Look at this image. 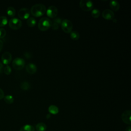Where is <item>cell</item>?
<instances>
[{
	"label": "cell",
	"instance_id": "15",
	"mask_svg": "<svg viewBox=\"0 0 131 131\" xmlns=\"http://www.w3.org/2000/svg\"><path fill=\"white\" fill-rule=\"evenodd\" d=\"M37 131H45L47 129L46 124L43 122L37 123L35 126V128Z\"/></svg>",
	"mask_w": 131,
	"mask_h": 131
},
{
	"label": "cell",
	"instance_id": "26",
	"mask_svg": "<svg viewBox=\"0 0 131 131\" xmlns=\"http://www.w3.org/2000/svg\"><path fill=\"white\" fill-rule=\"evenodd\" d=\"M6 35V30L2 28H0V38H4Z\"/></svg>",
	"mask_w": 131,
	"mask_h": 131
},
{
	"label": "cell",
	"instance_id": "2",
	"mask_svg": "<svg viewBox=\"0 0 131 131\" xmlns=\"http://www.w3.org/2000/svg\"><path fill=\"white\" fill-rule=\"evenodd\" d=\"M51 20L47 17L41 18L38 23V28L42 31H45L48 30L51 26Z\"/></svg>",
	"mask_w": 131,
	"mask_h": 131
},
{
	"label": "cell",
	"instance_id": "8",
	"mask_svg": "<svg viewBox=\"0 0 131 131\" xmlns=\"http://www.w3.org/2000/svg\"><path fill=\"white\" fill-rule=\"evenodd\" d=\"M58 14V9L54 6H51L48 7L47 10V15L50 18H55Z\"/></svg>",
	"mask_w": 131,
	"mask_h": 131
},
{
	"label": "cell",
	"instance_id": "27",
	"mask_svg": "<svg viewBox=\"0 0 131 131\" xmlns=\"http://www.w3.org/2000/svg\"><path fill=\"white\" fill-rule=\"evenodd\" d=\"M4 97V93L2 89L0 88V100L2 99Z\"/></svg>",
	"mask_w": 131,
	"mask_h": 131
},
{
	"label": "cell",
	"instance_id": "1",
	"mask_svg": "<svg viewBox=\"0 0 131 131\" xmlns=\"http://www.w3.org/2000/svg\"><path fill=\"white\" fill-rule=\"evenodd\" d=\"M46 11V6L40 3L34 5L31 8L30 13L35 17H40L42 16Z\"/></svg>",
	"mask_w": 131,
	"mask_h": 131
},
{
	"label": "cell",
	"instance_id": "14",
	"mask_svg": "<svg viewBox=\"0 0 131 131\" xmlns=\"http://www.w3.org/2000/svg\"><path fill=\"white\" fill-rule=\"evenodd\" d=\"M61 19L59 17H57L55 18L53 21L52 22L51 26L52 28L54 30H57L59 28V25H61Z\"/></svg>",
	"mask_w": 131,
	"mask_h": 131
},
{
	"label": "cell",
	"instance_id": "24",
	"mask_svg": "<svg viewBox=\"0 0 131 131\" xmlns=\"http://www.w3.org/2000/svg\"><path fill=\"white\" fill-rule=\"evenodd\" d=\"M100 11L97 9H94L91 12V15L94 18H98L100 16Z\"/></svg>",
	"mask_w": 131,
	"mask_h": 131
},
{
	"label": "cell",
	"instance_id": "28",
	"mask_svg": "<svg viewBox=\"0 0 131 131\" xmlns=\"http://www.w3.org/2000/svg\"><path fill=\"white\" fill-rule=\"evenodd\" d=\"M3 47V42L0 39V52L1 51Z\"/></svg>",
	"mask_w": 131,
	"mask_h": 131
},
{
	"label": "cell",
	"instance_id": "22",
	"mask_svg": "<svg viewBox=\"0 0 131 131\" xmlns=\"http://www.w3.org/2000/svg\"><path fill=\"white\" fill-rule=\"evenodd\" d=\"M4 99L5 102L7 103V104H11L14 101V98L11 95H6L4 96Z\"/></svg>",
	"mask_w": 131,
	"mask_h": 131
},
{
	"label": "cell",
	"instance_id": "25",
	"mask_svg": "<svg viewBox=\"0 0 131 131\" xmlns=\"http://www.w3.org/2000/svg\"><path fill=\"white\" fill-rule=\"evenodd\" d=\"M4 72L6 75H10L11 73V67L8 65L6 66L4 68Z\"/></svg>",
	"mask_w": 131,
	"mask_h": 131
},
{
	"label": "cell",
	"instance_id": "5",
	"mask_svg": "<svg viewBox=\"0 0 131 131\" xmlns=\"http://www.w3.org/2000/svg\"><path fill=\"white\" fill-rule=\"evenodd\" d=\"M25 60L20 57L15 58L12 62V66L14 69L17 70H21L25 66Z\"/></svg>",
	"mask_w": 131,
	"mask_h": 131
},
{
	"label": "cell",
	"instance_id": "21",
	"mask_svg": "<svg viewBox=\"0 0 131 131\" xmlns=\"http://www.w3.org/2000/svg\"><path fill=\"white\" fill-rule=\"evenodd\" d=\"M20 88L22 90H23L24 91H27V90H28V89H30V84L28 81H23L21 83Z\"/></svg>",
	"mask_w": 131,
	"mask_h": 131
},
{
	"label": "cell",
	"instance_id": "12",
	"mask_svg": "<svg viewBox=\"0 0 131 131\" xmlns=\"http://www.w3.org/2000/svg\"><path fill=\"white\" fill-rule=\"evenodd\" d=\"M27 72L30 74H34L37 71V67L34 63H29L26 67Z\"/></svg>",
	"mask_w": 131,
	"mask_h": 131
},
{
	"label": "cell",
	"instance_id": "30",
	"mask_svg": "<svg viewBox=\"0 0 131 131\" xmlns=\"http://www.w3.org/2000/svg\"><path fill=\"white\" fill-rule=\"evenodd\" d=\"M125 131H131V126H128L126 128Z\"/></svg>",
	"mask_w": 131,
	"mask_h": 131
},
{
	"label": "cell",
	"instance_id": "6",
	"mask_svg": "<svg viewBox=\"0 0 131 131\" xmlns=\"http://www.w3.org/2000/svg\"><path fill=\"white\" fill-rule=\"evenodd\" d=\"M9 26L13 30H18L22 26L21 21L17 18H12L10 19L8 23Z\"/></svg>",
	"mask_w": 131,
	"mask_h": 131
},
{
	"label": "cell",
	"instance_id": "29",
	"mask_svg": "<svg viewBox=\"0 0 131 131\" xmlns=\"http://www.w3.org/2000/svg\"><path fill=\"white\" fill-rule=\"evenodd\" d=\"M3 68V64L0 62V73L2 72V70Z\"/></svg>",
	"mask_w": 131,
	"mask_h": 131
},
{
	"label": "cell",
	"instance_id": "7",
	"mask_svg": "<svg viewBox=\"0 0 131 131\" xmlns=\"http://www.w3.org/2000/svg\"><path fill=\"white\" fill-rule=\"evenodd\" d=\"M30 15V10L27 8H21L18 12V17L21 19H28Z\"/></svg>",
	"mask_w": 131,
	"mask_h": 131
},
{
	"label": "cell",
	"instance_id": "20",
	"mask_svg": "<svg viewBox=\"0 0 131 131\" xmlns=\"http://www.w3.org/2000/svg\"><path fill=\"white\" fill-rule=\"evenodd\" d=\"M7 13L10 17H13L15 15V10L12 7H9L7 9Z\"/></svg>",
	"mask_w": 131,
	"mask_h": 131
},
{
	"label": "cell",
	"instance_id": "16",
	"mask_svg": "<svg viewBox=\"0 0 131 131\" xmlns=\"http://www.w3.org/2000/svg\"><path fill=\"white\" fill-rule=\"evenodd\" d=\"M48 111L52 114L56 115L59 112V109L57 106L55 105H51L48 107Z\"/></svg>",
	"mask_w": 131,
	"mask_h": 131
},
{
	"label": "cell",
	"instance_id": "11",
	"mask_svg": "<svg viewBox=\"0 0 131 131\" xmlns=\"http://www.w3.org/2000/svg\"><path fill=\"white\" fill-rule=\"evenodd\" d=\"M1 59L4 64L7 65L9 64L12 60V55L11 53L8 52H5L2 54Z\"/></svg>",
	"mask_w": 131,
	"mask_h": 131
},
{
	"label": "cell",
	"instance_id": "4",
	"mask_svg": "<svg viewBox=\"0 0 131 131\" xmlns=\"http://www.w3.org/2000/svg\"><path fill=\"white\" fill-rule=\"evenodd\" d=\"M80 7L85 11L91 10L94 7L93 2L90 0H81L79 2Z\"/></svg>",
	"mask_w": 131,
	"mask_h": 131
},
{
	"label": "cell",
	"instance_id": "23",
	"mask_svg": "<svg viewBox=\"0 0 131 131\" xmlns=\"http://www.w3.org/2000/svg\"><path fill=\"white\" fill-rule=\"evenodd\" d=\"M8 23V19L5 16H0V27H4Z\"/></svg>",
	"mask_w": 131,
	"mask_h": 131
},
{
	"label": "cell",
	"instance_id": "13",
	"mask_svg": "<svg viewBox=\"0 0 131 131\" xmlns=\"http://www.w3.org/2000/svg\"><path fill=\"white\" fill-rule=\"evenodd\" d=\"M110 7L112 10L117 11L120 9V4L116 0H111L110 2Z\"/></svg>",
	"mask_w": 131,
	"mask_h": 131
},
{
	"label": "cell",
	"instance_id": "18",
	"mask_svg": "<svg viewBox=\"0 0 131 131\" xmlns=\"http://www.w3.org/2000/svg\"><path fill=\"white\" fill-rule=\"evenodd\" d=\"M27 24L29 27H33L35 26L36 24V20L34 17H30L27 19Z\"/></svg>",
	"mask_w": 131,
	"mask_h": 131
},
{
	"label": "cell",
	"instance_id": "3",
	"mask_svg": "<svg viewBox=\"0 0 131 131\" xmlns=\"http://www.w3.org/2000/svg\"><path fill=\"white\" fill-rule=\"evenodd\" d=\"M62 30L66 33H70L73 29V25L72 23L69 19H64L62 20L61 23Z\"/></svg>",
	"mask_w": 131,
	"mask_h": 131
},
{
	"label": "cell",
	"instance_id": "17",
	"mask_svg": "<svg viewBox=\"0 0 131 131\" xmlns=\"http://www.w3.org/2000/svg\"><path fill=\"white\" fill-rule=\"evenodd\" d=\"M35 128L34 126L30 124H26L23 126L19 131H35Z\"/></svg>",
	"mask_w": 131,
	"mask_h": 131
},
{
	"label": "cell",
	"instance_id": "10",
	"mask_svg": "<svg viewBox=\"0 0 131 131\" xmlns=\"http://www.w3.org/2000/svg\"><path fill=\"white\" fill-rule=\"evenodd\" d=\"M102 17L107 20H112L114 18L115 14L114 12L111 9H105L102 13Z\"/></svg>",
	"mask_w": 131,
	"mask_h": 131
},
{
	"label": "cell",
	"instance_id": "9",
	"mask_svg": "<svg viewBox=\"0 0 131 131\" xmlns=\"http://www.w3.org/2000/svg\"><path fill=\"white\" fill-rule=\"evenodd\" d=\"M131 111L130 110L125 111L121 115V119L125 123L130 125L131 124Z\"/></svg>",
	"mask_w": 131,
	"mask_h": 131
},
{
	"label": "cell",
	"instance_id": "19",
	"mask_svg": "<svg viewBox=\"0 0 131 131\" xmlns=\"http://www.w3.org/2000/svg\"><path fill=\"white\" fill-rule=\"evenodd\" d=\"M71 38L74 40H77L79 38L80 35L79 33L76 31H72L70 33Z\"/></svg>",
	"mask_w": 131,
	"mask_h": 131
}]
</instances>
